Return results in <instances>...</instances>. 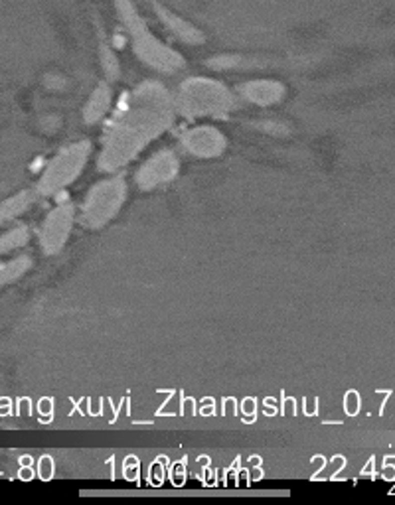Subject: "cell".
Masks as SVG:
<instances>
[{
    "instance_id": "obj_14",
    "label": "cell",
    "mask_w": 395,
    "mask_h": 505,
    "mask_svg": "<svg viewBox=\"0 0 395 505\" xmlns=\"http://www.w3.org/2000/svg\"><path fill=\"white\" fill-rule=\"evenodd\" d=\"M30 265H32V263H30L28 257H20V259H16V261H12V263L0 267V286L16 281L18 277H22V275L30 269Z\"/></svg>"
},
{
    "instance_id": "obj_11",
    "label": "cell",
    "mask_w": 395,
    "mask_h": 505,
    "mask_svg": "<svg viewBox=\"0 0 395 505\" xmlns=\"http://www.w3.org/2000/svg\"><path fill=\"white\" fill-rule=\"evenodd\" d=\"M111 107V89L107 83H99L95 87V91L91 93L85 109H83V121L87 125H93V123H99L107 111Z\"/></svg>"
},
{
    "instance_id": "obj_15",
    "label": "cell",
    "mask_w": 395,
    "mask_h": 505,
    "mask_svg": "<svg viewBox=\"0 0 395 505\" xmlns=\"http://www.w3.org/2000/svg\"><path fill=\"white\" fill-rule=\"evenodd\" d=\"M243 56L239 54H222V56H216L212 60H208L206 65L214 71H228V69H235V67H241L243 65Z\"/></svg>"
},
{
    "instance_id": "obj_20",
    "label": "cell",
    "mask_w": 395,
    "mask_h": 505,
    "mask_svg": "<svg viewBox=\"0 0 395 505\" xmlns=\"http://www.w3.org/2000/svg\"><path fill=\"white\" fill-rule=\"evenodd\" d=\"M241 410H243L245 414H253V412L257 410V401H255V399H251V397L243 399V403H241Z\"/></svg>"
},
{
    "instance_id": "obj_21",
    "label": "cell",
    "mask_w": 395,
    "mask_h": 505,
    "mask_svg": "<svg viewBox=\"0 0 395 505\" xmlns=\"http://www.w3.org/2000/svg\"><path fill=\"white\" fill-rule=\"evenodd\" d=\"M40 409H42V412H50V410H52V401H50V399H44V401L40 403Z\"/></svg>"
},
{
    "instance_id": "obj_7",
    "label": "cell",
    "mask_w": 395,
    "mask_h": 505,
    "mask_svg": "<svg viewBox=\"0 0 395 505\" xmlns=\"http://www.w3.org/2000/svg\"><path fill=\"white\" fill-rule=\"evenodd\" d=\"M180 170V162L174 152L160 150L150 160H146L136 172V184L142 189H152L168 180H172Z\"/></svg>"
},
{
    "instance_id": "obj_22",
    "label": "cell",
    "mask_w": 395,
    "mask_h": 505,
    "mask_svg": "<svg viewBox=\"0 0 395 505\" xmlns=\"http://www.w3.org/2000/svg\"><path fill=\"white\" fill-rule=\"evenodd\" d=\"M233 409H235V401H233V399H228V412L233 414V412H235Z\"/></svg>"
},
{
    "instance_id": "obj_1",
    "label": "cell",
    "mask_w": 395,
    "mask_h": 505,
    "mask_svg": "<svg viewBox=\"0 0 395 505\" xmlns=\"http://www.w3.org/2000/svg\"><path fill=\"white\" fill-rule=\"evenodd\" d=\"M176 101L164 85L156 81L140 83L125 97L121 111L105 136L99 168L113 172L125 166L172 125Z\"/></svg>"
},
{
    "instance_id": "obj_16",
    "label": "cell",
    "mask_w": 395,
    "mask_h": 505,
    "mask_svg": "<svg viewBox=\"0 0 395 505\" xmlns=\"http://www.w3.org/2000/svg\"><path fill=\"white\" fill-rule=\"evenodd\" d=\"M26 241H28V229H26V227H18V229L10 231L8 235L0 237V255L22 247Z\"/></svg>"
},
{
    "instance_id": "obj_10",
    "label": "cell",
    "mask_w": 395,
    "mask_h": 505,
    "mask_svg": "<svg viewBox=\"0 0 395 505\" xmlns=\"http://www.w3.org/2000/svg\"><path fill=\"white\" fill-rule=\"evenodd\" d=\"M239 93L253 105L267 107V105L279 103L285 97L287 89L281 81H275V79H253V81L243 83L239 87Z\"/></svg>"
},
{
    "instance_id": "obj_4",
    "label": "cell",
    "mask_w": 395,
    "mask_h": 505,
    "mask_svg": "<svg viewBox=\"0 0 395 505\" xmlns=\"http://www.w3.org/2000/svg\"><path fill=\"white\" fill-rule=\"evenodd\" d=\"M127 195V186L121 176L99 182L97 186L89 191L85 203H83V213H81V223L87 227H101L105 225L111 217L117 215L121 209L123 201Z\"/></svg>"
},
{
    "instance_id": "obj_9",
    "label": "cell",
    "mask_w": 395,
    "mask_h": 505,
    "mask_svg": "<svg viewBox=\"0 0 395 505\" xmlns=\"http://www.w3.org/2000/svg\"><path fill=\"white\" fill-rule=\"evenodd\" d=\"M71 223H73V207L69 203L56 207L48 215L42 229V247L48 255H54L64 247L71 231Z\"/></svg>"
},
{
    "instance_id": "obj_18",
    "label": "cell",
    "mask_w": 395,
    "mask_h": 505,
    "mask_svg": "<svg viewBox=\"0 0 395 505\" xmlns=\"http://www.w3.org/2000/svg\"><path fill=\"white\" fill-rule=\"evenodd\" d=\"M40 475H42V479H50L54 475V462L50 456H44L40 460Z\"/></svg>"
},
{
    "instance_id": "obj_2",
    "label": "cell",
    "mask_w": 395,
    "mask_h": 505,
    "mask_svg": "<svg viewBox=\"0 0 395 505\" xmlns=\"http://www.w3.org/2000/svg\"><path fill=\"white\" fill-rule=\"evenodd\" d=\"M113 6L117 16L121 18L123 28L127 30L132 52L140 62L162 73H176L186 65L184 58L176 50L166 46L162 40H158L150 32L144 16L138 12L132 0H113Z\"/></svg>"
},
{
    "instance_id": "obj_13",
    "label": "cell",
    "mask_w": 395,
    "mask_h": 505,
    "mask_svg": "<svg viewBox=\"0 0 395 505\" xmlns=\"http://www.w3.org/2000/svg\"><path fill=\"white\" fill-rule=\"evenodd\" d=\"M32 199H34L32 191H22V193H18V195L6 199L4 203H0V223H4V221L20 215V213L32 203Z\"/></svg>"
},
{
    "instance_id": "obj_19",
    "label": "cell",
    "mask_w": 395,
    "mask_h": 505,
    "mask_svg": "<svg viewBox=\"0 0 395 505\" xmlns=\"http://www.w3.org/2000/svg\"><path fill=\"white\" fill-rule=\"evenodd\" d=\"M259 128L261 130H269V132H273V134H285V132H289V128L287 126H281L277 125V123H259Z\"/></svg>"
},
{
    "instance_id": "obj_12",
    "label": "cell",
    "mask_w": 395,
    "mask_h": 505,
    "mask_svg": "<svg viewBox=\"0 0 395 505\" xmlns=\"http://www.w3.org/2000/svg\"><path fill=\"white\" fill-rule=\"evenodd\" d=\"M101 32L103 30L99 28V62H101V67H103L107 79H109V81H117V79H119V73H121V69H119V60H117L113 48L103 40V34H101Z\"/></svg>"
},
{
    "instance_id": "obj_8",
    "label": "cell",
    "mask_w": 395,
    "mask_h": 505,
    "mask_svg": "<svg viewBox=\"0 0 395 505\" xmlns=\"http://www.w3.org/2000/svg\"><path fill=\"white\" fill-rule=\"evenodd\" d=\"M150 8H152L154 16L158 18V22H160L176 40H180L182 44H188V46H202V44L206 42V34L200 30L196 24H192V22L186 20V18H182L180 14H176L174 10H170L168 6L156 2V0H152V2H150Z\"/></svg>"
},
{
    "instance_id": "obj_17",
    "label": "cell",
    "mask_w": 395,
    "mask_h": 505,
    "mask_svg": "<svg viewBox=\"0 0 395 505\" xmlns=\"http://www.w3.org/2000/svg\"><path fill=\"white\" fill-rule=\"evenodd\" d=\"M344 409L348 414H356L360 410V397L356 391H348L346 393V399H344Z\"/></svg>"
},
{
    "instance_id": "obj_5",
    "label": "cell",
    "mask_w": 395,
    "mask_h": 505,
    "mask_svg": "<svg viewBox=\"0 0 395 505\" xmlns=\"http://www.w3.org/2000/svg\"><path fill=\"white\" fill-rule=\"evenodd\" d=\"M89 152H91V144L87 140L75 142L64 152H60L56 160H52V164L46 168V172L38 184V189L44 195H50V193H56L62 188H66L83 170V166L89 158Z\"/></svg>"
},
{
    "instance_id": "obj_3",
    "label": "cell",
    "mask_w": 395,
    "mask_h": 505,
    "mask_svg": "<svg viewBox=\"0 0 395 505\" xmlns=\"http://www.w3.org/2000/svg\"><path fill=\"white\" fill-rule=\"evenodd\" d=\"M176 109L186 117H224L235 107L231 91L208 77L186 79L174 97Z\"/></svg>"
},
{
    "instance_id": "obj_6",
    "label": "cell",
    "mask_w": 395,
    "mask_h": 505,
    "mask_svg": "<svg viewBox=\"0 0 395 505\" xmlns=\"http://www.w3.org/2000/svg\"><path fill=\"white\" fill-rule=\"evenodd\" d=\"M180 142H182L186 152H190V154H194L198 158L220 156L228 146V138L214 126L190 128V130H186L182 134Z\"/></svg>"
}]
</instances>
